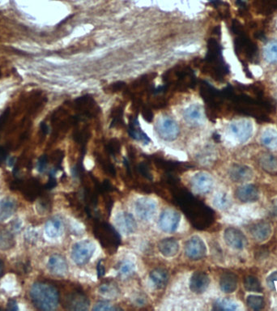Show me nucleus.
I'll use <instances>...</instances> for the list:
<instances>
[{
  "label": "nucleus",
  "mask_w": 277,
  "mask_h": 311,
  "mask_svg": "<svg viewBox=\"0 0 277 311\" xmlns=\"http://www.w3.org/2000/svg\"><path fill=\"white\" fill-rule=\"evenodd\" d=\"M176 202L196 229L208 228L214 221V212L187 191H178Z\"/></svg>",
  "instance_id": "f257e3e1"
},
{
  "label": "nucleus",
  "mask_w": 277,
  "mask_h": 311,
  "mask_svg": "<svg viewBox=\"0 0 277 311\" xmlns=\"http://www.w3.org/2000/svg\"><path fill=\"white\" fill-rule=\"evenodd\" d=\"M203 71L218 81H222L229 72L228 66L223 60L221 47L216 39H209L207 43V53L203 64Z\"/></svg>",
  "instance_id": "f03ea898"
},
{
  "label": "nucleus",
  "mask_w": 277,
  "mask_h": 311,
  "mask_svg": "<svg viewBox=\"0 0 277 311\" xmlns=\"http://www.w3.org/2000/svg\"><path fill=\"white\" fill-rule=\"evenodd\" d=\"M30 297L34 306L41 310H55L60 302L57 289L51 284L42 282L32 286Z\"/></svg>",
  "instance_id": "7ed1b4c3"
},
{
  "label": "nucleus",
  "mask_w": 277,
  "mask_h": 311,
  "mask_svg": "<svg viewBox=\"0 0 277 311\" xmlns=\"http://www.w3.org/2000/svg\"><path fill=\"white\" fill-rule=\"evenodd\" d=\"M93 231L96 237L106 250L114 252L118 249L120 244V236L110 224L105 222L97 223Z\"/></svg>",
  "instance_id": "20e7f679"
},
{
  "label": "nucleus",
  "mask_w": 277,
  "mask_h": 311,
  "mask_svg": "<svg viewBox=\"0 0 277 311\" xmlns=\"http://www.w3.org/2000/svg\"><path fill=\"white\" fill-rule=\"evenodd\" d=\"M200 95L207 104V116L210 119L216 118V112L220 110V106L224 101L222 93L216 90L206 81H202L200 84Z\"/></svg>",
  "instance_id": "39448f33"
},
{
  "label": "nucleus",
  "mask_w": 277,
  "mask_h": 311,
  "mask_svg": "<svg viewBox=\"0 0 277 311\" xmlns=\"http://www.w3.org/2000/svg\"><path fill=\"white\" fill-rule=\"evenodd\" d=\"M96 251L95 244L90 240L78 241L73 245L72 249V258L80 267L88 264Z\"/></svg>",
  "instance_id": "423d86ee"
},
{
  "label": "nucleus",
  "mask_w": 277,
  "mask_h": 311,
  "mask_svg": "<svg viewBox=\"0 0 277 311\" xmlns=\"http://www.w3.org/2000/svg\"><path fill=\"white\" fill-rule=\"evenodd\" d=\"M234 47L236 53L242 57L244 61H254L258 56V47L253 43L245 32L237 35L235 39Z\"/></svg>",
  "instance_id": "0eeeda50"
},
{
  "label": "nucleus",
  "mask_w": 277,
  "mask_h": 311,
  "mask_svg": "<svg viewBox=\"0 0 277 311\" xmlns=\"http://www.w3.org/2000/svg\"><path fill=\"white\" fill-rule=\"evenodd\" d=\"M184 251L190 260H200L207 254V246L201 237L193 236L185 242Z\"/></svg>",
  "instance_id": "6e6552de"
},
{
  "label": "nucleus",
  "mask_w": 277,
  "mask_h": 311,
  "mask_svg": "<svg viewBox=\"0 0 277 311\" xmlns=\"http://www.w3.org/2000/svg\"><path fill=\"white\" fill-rule=\"evenodd\" d=\"M157 203L154 199L142 197L135 203V212L138 218L143 221H149L157 212Z\"/></svg>",
  "instance_id": "1a4fd4ad"
},
{
  "label": "nucleus",
  "mask_w": 277,
  "mask_h": 311,
  "mask_svg": "<svg viewBox=\"0 0 277 311\" xmlns=\"http://www.w3.org/2000/svg\"><path fill=\"white\" fill-rule=\"evenodd\" d=\"M181 215L173 209L164 210L159 217L158 224L160 229L165 233H174L179 227Z\"/></svg>",
  "instance_id": "9d476101"
},
{
  "label": "nucleus",
  "mask_w": 277,
  "mask_h": 311,
  "mask_svg": "<svg viewBox=\"0 0 277 311\" xmlns=\"http://www.w3.org/2000/svg\"><path fill=\"white\" fill-rule=\"evenodd\" d=\"M190 184L196 194L206 195L213 188L214 180L212 176L206 172H199L190 178Z\"/></svg>",
  "instance_id": "9b49d317"
},
{
  "label": "nucleus",
  "mask_w": 277,
  "mask_h": 311,
  "mask_svg": "<svg viewBox=\"0 0 277 311\" xmlns=\"http://www.w3.org/2000/svg\"><path fill=\"white\" fill-rule=\"evenodd\" d=\"M64 305L66 309L70 310H87L90 306V301L85 293L80 290H75L66 296Z\"/></svg>",
  "instance_id": "f8f14e48"
},
{
  "label": "nucleus",
  "mask_w": 277,
  "mask_h": 311,
  "mask_svg": "<svg viewBox=\"0 0 277 311\" xmlns=\"http://www.w3.org/2000/svg\"><path fill=\"white\" fill-rule=\"evenodd\" d=\"M229 130L233 137L240 143L246 142L253 134V125L248 119H241L231 123Z\"/></svg>",
  "instance_id": "ddd939ff"
},
{
  "label": "nucleus",
  "mask_w": 277,
  "mask_h": 311,
  "mask_svg": "<svg viewBox=\"0 0 277 311\" xmlns=\"http://www.w3.org/2000/svg\"><path fill=\"white\" fill-rule=\"evenodd\" d=\"M16 186L22 191L24 196L30 201H33L43 195V186L36 178H30L26 181L19 180Z\"/></svg>",
  "instance_id": "4468645a"
},
{
  "label": "nucleus",
  "mask_w": 277,
  "mask_h": 311,
  "mask_svg": "<svg viewBox=\"0 0 277 311\" xmlns=\"http://www.w3.org/2000/svg\"><path fill=\"white\" fill-rule=\"evenodd\" d=\"M224 239L227 246L234 250H243L247 246V239L244 233L233 227L224 230Z\"/></svg>",
  "instance_id": "2eb2a0df"
},
{
  "label": "nucleus",
  "mask_w": 277,
  "mask_h": 311,
  "mask_svg": "<svg viewBox=\"0 0 277 311\" xmlns=\"http://www.w3.org/2000/svg\"><path fill=\"white\" fill-rule=\"evenodd\" d=\"M75 106H76V110L81 115L89 117V118L98 115V111H99L95 101L89 95H85L76 99Z\"/></svg>",
  "instance_id": "dca6fc26"
},
{
  "label": "nucleus",
  "mask_w": 277,
  "mask_h": 311,
  "mask_svg": "<svg viewBox=\"0 0 277 311\" xmlns=\"http://www.w3.org/2000/svg\"><path fill=\"white\" fill-rule=\"evenodd\" d=\"M210 284V278L204 271L193 273L190 279V289L193 293L202 294L206 292Z\"/></svg>",
  "instance_id": "f3484780"
},
{
  "label": "nucleus",
  "mask_w": 277,
  "mask_h": 311,
  "mask_svg": "<svg viewBox=\"0 0 277 311\" xmlns=\"http://www.w3.org/2000/svg\"><path fill=\"white\" fill-rule=\"evenodd\" d=\"M47 268L52 275L61 277L68 274V262L61 254H55L51 255L48 259Z\"/></svg>",
  "instance_id": "a211bd4d"
},
{
  "label": "nucleus",
  "mask_w": 277,
  "mask_h": 311,
  "mask_svg": "<svg viewBox=\"0 0 277 311\" xmlns=\"http://www.w3.org/2000/svg\"><path fill=\"white\" fill-rule=\"evenodd\" d=\"M116 223L119 230L124 234H133L137 230L136 219L129 212H123L119 213L117 216Z\"/></svg>",
  "instance_id": "6ab92c4d"
},
{
  "label": "nucleus",
  "mask_w": 277,
  "mask_h": 311,
  "mask_svg": "<svg viewBox=\"0 0 277 311\" xmlns=\"http://www.w3.org/2000/svg\"><path fill=\"white\" fill-rule=\"evenodd\" d=\"M157 132L164 140H174L179 135V127L174 121L166 119L159 123Z\"/></svg>",
  "instance_id": "aec40b11"
},
{
  "label": "nucleus",
  "mask_w": 277,
  "mask_h": 311,
  "mask_svg": "<svg viewBox=\"0 0 277 311\" xmlns=\"http://www.w3.org/2000/svg\"><path fill=\"white\" fill-rule=\"evenodd\" d=\"M250 233L254 241L263 242L271 237L272 228L269 223L260 221L252 225Z\"/></svg>",
  "instance_id": "412c9836"
},
{
  "label": "nucleus",
  "mask_w": 277,
  "mask_h": 311,
  "mask_svg": "<svg viewBox=\"0 0 277 311\" xmlns=\"http://www.w3.org/2000/svg\"><path fill=\"white\" fill-rule=\"evenodd\" d=\"M229 177L235 182H249L254 178V172L247 165H234L229 170Z\"/></svg>",
  "instance_id": "4be33fe9"
},
{
  "label": "nucleus",
  "mask_w": 277,
  "mask_h": 311,
  "mask_svg": "<svg viewBox=\"0 0 277 311\" xmlns=\"http://www.w3.org/2000/svg\"><path fill=\"white\" fill-rule=\"evenodd\" d=\"M157 247L163 256L173 258L179 252V242L174 237H167L159 241Z\"/></svg>",
  "instance_id": "5701e85b"
},
{
  "label": "nucleus",
  "mask_w": 277,
  "mask_h": 311,
  "mask_svg": "<svg viewBox=\"0 0 277 311\" xmlns=\"http://www.w3.org/2000/svg\"><path fill=\"white\" fill-rule=\"evenodd\" d=\"M236 196L241 202L252 203L258 199L259 192L254 185H245L237 188Z\"/></svg>",
  "instance_id": "b1692460"
},
{
  "label": "nucleus",
  "mask_w": 277,
  "mask_h": 311,
  "mask_svg": "<svg viewBox=\"0 0 277 311\" xmlns=\"http://www.w3.org/2000/svg\"><path fill=\"white\" fill-rule=\"evenodd\" d=\"M149 279L152 286L156 289L162 290L167 285L169 281V273L165 269L157 267L150 271Z\"/></svg>",
  "instance_id": "393cba45"
},
{
  "label": "nucleus",
  "mask_w": 277,
  "mask_h": 311,
  "mask_svg": "<svg viewBox=\"0 0 277 311\" xmlns=\"http://www.w3.org/2000/svg\"><path fill=\"white\" fill-rule=\"evenodd\" d=\"M220 288L225 293H232L237 289L238 279L234 273L227 271L223 273L220 278Z\"/></svg>",
  "instance_id": "a878e982"
},
{
  "label": "nucleus",
  "mask_w": 277,
  "mask_h": 311,
  "mask_svg": "<svg viewBox=\"0 0 277 311\" xmlns=\"http://www.w3.org/2000/svg\"><path fill=\"white\" fill-rule=\"evenodd\" d=\"M17 203L11 197H7L0 200V221L8 220L17 211Z\"/></svg>",
  "instance_id": "bb28decb"
},
{
  "label": "nucleus",
  "mask_w": 277,
  "mask_h": 311,
  "mask_svg": "<svg viewBox=\"0 0 277 311\" xmlns=\"http://www.w3.org/2000/svg\"><path fill=\"white\" fill-rule=\"evenodd\" d=\"M116 271L119 277L127 279L133 277L136 274V267L133 261L131 259H123L117 264Z\"/></svg>",
  "instance_id": "cd10ccee"
},
{
  "label": "nucleus",
  "mask_w": 277,
  "mask_h": 311,
  "mask_svg": "<svg viewBox=\"0 0 277 311\" xmlns=\"http://www.w3.org/2000/svg\"><path fill=\"white\" fill-rule=\"evenodd\" d=\"M64 223L60 218L51 219L47 221L45 227V231L50 238H58L64 232Z\"/></svg>",
  "instance_id": "c85d7f7f"
},
{
  "label": "nucleus",
  "mask_w": 277,
  "mask_h": 311,
  "mask_svg": "<svg viewBox=\"0 0 277 311\" xmlns=\"http://www.w3.org/2000/svg\"><path fill=\"white\" fill-rule=\"evenodd\" d=\"M128 132H129L130 136L133 138L134 140L140 141L144 144H148L150 142V139L148 138L146 134L144 133V131H142L136 118L130 121Z\"/></svg>",
  "instance_id": "c756f323"
},
{
  "label": "nucleus",
  "mask_w": 277,
  "mask_h": 311,
  "mask_svg": "<svg viewBox=\"0 0 277 311\" xmlns=\"http://www.w3.org/2000/svg\"><path fill=\"white\" fill-rule=\"evenodd\" d=\"M120 289L116 283L113 281H106L100 284L98 287V293L106 298H116L119 296Z\"/></svg>",
  "instance_id": "7c9ffc66"
},
{
  "label": "nucleus",
  "mask_w": 277,
  "mask_h": 311,
  "mask_svg": "<svg viewBox=\"0 0 277 311\" xmlns=\"http://www.w3.org/2000/svg\"><path fill=\"white\" fill-rule=\"evenodd\" d=\"M261 141L264 146L269 148L277 147V131L273 128H267L262 134Z\"/></svg>",
  "instance_id": "2f4dec72"
},
{
  "label": "nucleus",
  "mask_w": 277,
  "mask_h": 311,
  "mask_svg": "<svg viewBox=\"0 0 277 311\" xmlns=\"http://www.w3.org/2000/svg\"><path fill=\"white\" fill-rule=\"evenodd\" d=\"M213 204L218 209H228L231 206L230 197L224 191L216 193L213 198Z\"/></svg>",
  "instance_id": "473e14b6"
},
{
  "label": "nucleus",
  "mask_w": 277,
  "mask_h": 311,
  "mask_svg": "<svg viewBox=\"0 0 277 311\" xmlns=\"http://www.w3.org/2000/svg\"><path fill=\"white\" fill-rule=\"evenodd\" d=\"M260 165L262 169L271 174L277 172V160L271 154H264L260 158Z\"/></svg>",
  "instance_id": "72a5a7b5"
},
{
  "label": "nucleus",
  "mask_w": 277,
  "mask_h": 311,
  "mask_svg": "<svg viewBox=\"0 0 277 311\" xmlns=\"http://www.w3.org/2000/svg\"><path fill=\"white\" fill-rule=\"evenodd\" d=\"M244 287L245 290L252 292H261L262 288L261 283L258 280V278L254 275H249L246 276L244 279Z\"/></svg>",
  "instance_id": "f704fd0d"
},
{
  "label": "nucleus",
  "mask_w": 277,
  "mask_h": 311,
  "mask_svg": "<svg viewBox=\"0 0 277 311\" xmlns=\"http://www.w3.org/2000/svg\"><path fill=\"white\" fill-rule=\"evenodd\" d=\"M15 245L14 237L8 231H0V249L8 250Z\"/></svg>",
  "instance_id": "c9c22d12"
},
{
  "label": "nucleus",
  "mask_w": 277,
  "mask_h": 311,
  "mask_svg": "<svg viewBox=\"0 0 277 311\" xmlns=\"http://www.w3.org/2000/svg\"><path fill=\"white\" fill-rule=\"evenodd\" d=\"M96 157H97V161H98V163L106 174H109L111 177H114L116 175L115 168L108 158L103 157L102 154H97Z\"/></svg>",
  "instance_id": "e433bc0d"
},
{
  "label": "nucleus",
  "mask_w": 277,
  "mask_h": 311,
  "mask_svg": "<svg viewBox=\"0 0 277 311\" xmlns=\"http://www.w3.org/2000/svg\"><path fill=\"white\" fill-rule=\"evenodd\" d=\"M213 305V309L216 310H235L238 307L237 303L228 299L217 300Z\"/></svg>",
  "instance_id": "4c0bfd02"
},
{
  "label": "nucleus",
  "mask_w": 277,
  "mask_h": 311,
  "mask_svg": "<svg viewBox=\"0 0 277 311\" xmlns=\"http://www.w3.org/2000/svg\"><path fill=\"white\" fill-rule=\"evenodd\" d=\"M264 58L270 64L277 63V42L269 43L264 49Z\"/></svg>",
  "instance_id": "58836bf2"
},
{
  "label": "nucleus",
  "mask_w": 277,
  "mask_h": 311,
  "mask_svg": "<svg viewBox=\"0 0 277 311\" xmlns=\"http://www.w3.org/2000/svg\"><path fill=\"white\" fill-rule=\"evenodd\" d=\"M123 113H124V108L123 106H119L115 107L111 112V118H112V122H111V127H120L123 125Z\"/></svg>",
  "instance_id": "ea45409f"
},
{
  "label": "nucleus",
  "mask_w": 277,
  "mask_h": 311,
  "mask_svg": "<svg viewBox=\"0 0 277 311\" xmlns=\"http://www.w3.org/2000/svg\"><path fill=\"white\" fill-rule=\"evenodd\" d=\"M246 304L250 309L258 310V309H262L265 306V300L262 296H258V295H250L246 298Z\"/></svg>",
  "instance_id": "a19ab883"
},
{
  "label": "nucleus",
  "mask_w": 277,
  "mask_h": 311,
  "mask_svg": "<svg viewBox=\"0 0 277 311\" xmlns=\"http://www.w3.org/2000/svg\"><path fill=\"white\" fill-rule=\"evenodd\" d=\"M106 150L109 155H111L113 157H117V155L120 153L121 144L119 140L116 139H112L108 141L106 145Z\"/></svg>",
  "instance_id": "79ce46f5"
},
{
  "label": "nucleus",
  "mask_w": 277,
  "mask_h": 311,
  "mask_svg": "<svg viewBox=\"0 0 277 311\" xmlns=\"http://www.w3.org/2000/svg\"><path fill=\"white\" fill-rule=\"evenodd\" d=\"M120 309V307H117L116 305H113L111 303L109 302L108 300H99L93 307V310L113 311L119 310Z\"/></svg>",
  "instance_id": "37998d69"
},
{
  "label": "nucleus",
  "mask_w": 277,
  "mask_h": 311,
  "mask_svg": "<svg viewBox=\"0 0 277 311\" xmlns=\"http://www.w3.org/2000/svg\"><path fill=\"white\" fill-rule=\"evenodd\" d=\"M136 170L143 178H146L148 180H152V174L151 173L149 166L146 162H141V163L139 164V165L136 167Z\"/></svg>",
  "instance_id": "c03bdc74"
},
{
  "label": "nucleus",
  "mask_w": 277,
  "mask_h": 311,
  "mask_svg": "<svg viewBox=\"0 0 277 311\" xmlns=\"http://www.w3.org/2000/svg\"><path fill=\"white\" fill-rule=\"evenodd\" d=\"M266 284L270 289L277 292V271L271 273V275H269L266 279Z\"/></svg>",
  "instance_id": "a18cd8bd"
},
{
  "label": "nucleus",
  "mask_w": 277,
  "mask_h": 311,
  "mask_svg": "<svg viewBox=\"0 0 277 311\" xmlns=\"http://www.w3.org/2000/svg\"><path fill=\"white\" fill-rule=\"evenodd\" d=\"M142 116L144 120H146L148 123H152L153 121V113L148 106H143L142 108Z\"/></svg>",
  "instance_id": "49530a36"
},
{
  "label": "nucleus",
  "mask_w": 277,
  "mask_h": 311,
  "mask_svg": "<svg viewBox=\"0 0 277 311\" xmlns=\"http://www.w3.org/2000/svg\"><path fill=\"white\" fill-rule=\"evenodd\" d=\"M47 165H48V157H47V155H43V157H41L39 160H38V171L40 172V173H43L47 169Z\"/></svg>",
  "instance_id": "de8ad7c7"
},
{
  "label": "nucleus",
  "mask_w": 277,
  "mask_h": 311,
  "mask_svg": "<svg viewBox=\"0 0 277 311\" xmlns=\"http://www.w3.org/2000/svg\"><path fill=\"white\" fill-rule=\"evenodd\" d=\"M38 207L40 209H43V212H48L51 207V199L49 198H47V197L41 199Z\"/></svg>",
  "instance_id": "09e8293b"
},
{
  "label": "nucleus",
  "mask_w": 277,
  "mask_h": 311,
  "mask_svg": "<svg viewBox=\"0 0 277 311\" xmlns=\"http://www.w3.org/2000/svg\"><path fill=\"white\" fill-rule=\"evenodd\" d=\"M134 302L138 306H142V305H145L147 303L146 296L143 294H137L133 298Z\"/></svg>",
  "instance_id": "8fccbe9b"
},
{
  "label": "nucleus",
  "mask_w": 277,
  "mask_h": 311,
  "mask_svg": "<svg viewBox=\"0 0 277 311\" xmlns=\"http://www.w3.org/2000/svg\"><path fill=\"white\" fill-rule=\"evenodd\" d=\"M126 84L123 82H118L115 83L114 85H110V87L108 88L109 90L111 92H119L121 91V90H123V89H125Z\"/></svg>",
  "instance_id": "3c124183"
},
{
  "label": "nucleus",
  "mask_w": 277,
  "mask_h": 311,
  "mask_svg": "<svg viewBox=\"0 0 277 311\" xmlns=\"http://www.w3.org/2000/svg\"><path fill=\"white\" fill-rule=\"evenodd\" d=\"M187 116H188L190 120H198L199 119V117H200V112L198 110H191V111L189 112Z\"/></svg>",
  "instance_id": "603ef678"
},
{
  "label": "nucleus",
  "mask_w": 277,
  "mask_h": 311,
  "mask_svg": "<svg viewBox=\"0 0 277 311\" xmlns=\"http://www.w3.org/2000/svg\"><path fill=\"white\" fill-rule=\"evenodd\" d=\"M271 210L273 215L277 216V199L273 200L272 203H271Z\"/></svg>",
  "instance_id": "864d4df0"
},
{
  "label": "nucleus",
  "mask_w": 277,
  "mask_h": 311,
  "mask_svg": "<svg viewBox=\"0 0 277 311\" xmlns=\"http://www.w3.org/2000/svg\"><path fill=\"white\" fill-rule=\"evenodd\" d=\"M9 309H11V310H17L18 308H17V303L14 301V300H11V301H9Z\"/></svg>",
  "instance_id": "5fc2aeb1"
},
{
  "label": "nucleus",
  "mask_w": 277,
  "mask_h": 311,
  "mask_svg": "<svg viewBox=\"0 0 277 311\" xmlns=\"http://www.w3.org/2000/svg\"><path fill=\"white\" fill-rule=\"evenodd\" d=\"M41 130H42V131H43L44 135H47V134L48 133V131H49L48 126L44 123H43V124L41 125Z\"/></svg>",
  "instance_id": "6e6d98bb"
},
{
  "label": "nucleus",
  "mask_w": 277,
  "mask_h": 311,
  "mask_svg": "<svg viewBox=\"0 0 277 311\" xmlns=\"http://www.w3.org/2000/svg\"><path fill=\"white\" fill-rule=\"evenodd\" d=\"M256 39H260V40H264L265 39V35L262 32H258L255 34Z\"/></svg>",
  "instance_id": "4d7b16f0"
},
{
  "label": "nucleus",
  "mask_w": 277,
  "mask_h": 311,
  "mask_svg": "<svg viewBox=\"0 0 277 311\" xmlns=\"http://www.w3.org/2000/svg\"><path fill=\"white\" fill-rule=\"evenodd\" d=\"M272 5L273 9H274V10L277 9V0H273Z\"/></svg>",
  "instance_id": "13d9d810"
},
{
  "label": "nucleus",
  "mask_w": 277,
  "mask_h": 311,
  "mask_svg": "<svg viewBox=\"0 0 277 311\" xmlns=\"http://www.w3.org/2000/svg\"><path fill=\"white\" fill-rule=\"evenodd\" d=\"M2 275V266L0 264V276Z\"/></svg>",
  "instance_id": "bf43d9fd"
},
{
  "label": "nucleus",
  "mask_w": 277,
  "mask_h": 311,
  "mask_svg": "<svg viewBox=\"0 0 277 311\" xmlns=\"http://www.w3.org/2000/svg\"><path fill=\"white\" fill-rule=\"evenodd\" d=\"M276 81H277V79H276Z\"/></svg>",
  "instance_id": "052dcab7"
}]
</instances>
